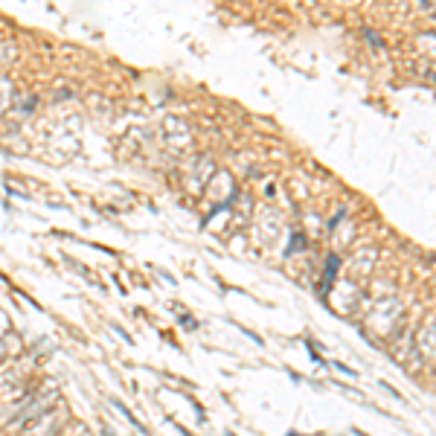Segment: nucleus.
Masks as SVG:
<instances>
[{"mask_svg": "<svg viewBox=\"0 0 436 436\" xmlns=\"http://www.w3.org/2000/svg\"><path fill=\"white\" fill-rule=\"evenodd\" d=\"M64 413L61 410H47L44 416H38L35 421H30V428L23 430V436H55L64 428Z\"/></svg>", "mask_w": 436, "mask_h": 436, "instance_id": "f257e3e1", "label": "nucleus"}, {"mask_svg": "<svg viewBox=\"0 0 436 436\" xmlns=\"http://www.w3.org/2000/svg\"><path fill=\"white\" fill-rule=\"evenodd\" d=\"M21 381H23L21 370H6V372H0V396H9L12 390H18Z\"/></svg>", "mask_w": 436, "mask_h": 436, "instance_id": "f03ea898", "label": "nucleus"}, {"mask_svg": "<svg viewBox=\"0 0 436 436\" xmlns=\"http://www.w3.org/2000/svg\"><path fill=\"white\" fill-rule=\"evenodd\" d=\"M334 271H337V256H329V274L323 276V288H326V291H329L332 279H334Z\"/></svg>", "mask_w": 436, "mask_h": 436, "instance_id": "7ed1b4c3", "label": "nucleus"}, {"mask_svg": "<svg viewBox=\"0 0 436 436\" xmlns=\"http://www.w3.org/2000/svg\"><path fill=\"white\" fill-rule=\"evenodd\" d=\"M6 326H9V320H6L3 314H0V334H3V332H6Z\"/></svg>", "mask_w": 436, "mask_h": 436, "instance_id": "20e7f679", "label": "nucleus"}, {"mask_svg": "<svg viewBox=\"0 0 436 436\" xmlns=\"http://www.w3.org/2000/svg\"><path fill=\"white\" fill-rule=\"evenodd\" d=\"M3 358H6V349H3V346H0V361H3Z\"/></svg>", "mask_w": 436, "mask_h": 436, "instance_id": "39448f33", "label": "nucleus"}]
</instances>
